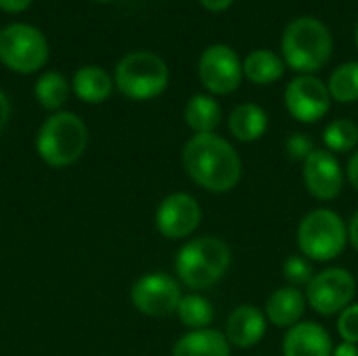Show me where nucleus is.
<instances>
[{
	"label": "nucleus",
	"instance_id": "nucleus-33",
	"mask_svg": "<svg viewBox=\"0 0 358 356\" xmlns=\"http://www.w3.org/2000/svg\"><path fill=\"white\" fill-rule=\"evenodd\" d=\"M331 356H358L357 344H348V342H344V344H340V346L334 350V355Z\"/></svg>",
	"mask_w": 358,
	"mask_h": 356
},
{
	"label": "nucleus",
	"instance_id": "nucleus-2",
	"mask_svg": "<svg viewBox=\"0 0 358 356\" xmlns=\"http://www.w3.org/2000/svg\"><path fill=\"white\" fill-rule=\"evenodd\" d=\"M231 264L229 245L214 237L203 235L187 241L174 260V269L178 279L191 290H206L218 283Z\"/></svg>",
	"mask_w": 358,
	"mask_h": 356
},
{
	"label": "nucleus",
	"instance_id": "nucleus-4",
	"mask_svg": "<svg viewBox=\"0 0 358 356\" xmlns=\"http://www.w3.org/2000/svg\"><path fill=\"white\" fill-rule=\"evenodd\" d=\"M283 57L296 71L310 73L331 59L334 40L325 23L313 17H300L292 21L283 34Z\"/></svg>",
	"mask_w": 358,
	"mask_h": 356
},
{
	"label": "nucleus",
	"instance_id": "nucleus-15",
	"mask_svg": "<svg viewBox=\"0 0 358 356\" xmlns=\"http://www.w3.org/2000/svg\"><path fill=\"white\" fill-rule=\"evenodd\" d=\"M331 336L319 323H298L283 340V356H331Z\"/></svg>",
	"mask_w": 358,
	"mask_h": 356
},
{
	"label": "nucleus",
	"instance_id": "nucleus-35",
	"mask_svg": "<svg viewBox=\"0 0 358 356\" xmlns=\"http://www.w3.org/2000/svg\"><path fill=\"white\" fill-rule=\"evenodd\" d=\"M357 46H358V25H357Z\"/></svg>",
	"mask_w": 358,
	"mask_h": 356
},
{
	"label": "nucleus",
	"instance_id": "nucleus-20",
	"mask_svg": "<svg viewBox=\"0 0 358 356\" xmlns=\"http://www.w3.org/2000/svg\"><path fill=\"white\" fill-rule=\"evenodd\" d=\"M222 120V111L220 105L206 94H195L193 99H189L187 107H185V122L191 130H195V134H210L218 128Z\"/></svg>",
	"mask_w": 358,
	"mask_h": 356
},
{
	"label": "nucleus",
	"instance_id": "nucleus-29",
	"mask_svg": "<svg viewBox=\"0 0 358 356\" xmlns=\"http://www.w3.org/2000/svg\"><path fill=\"white\" fill-rule=\"evenodd\" d=\"M29 4L31 0H0V8L4 13H23Z\"/></svg>",
	"mask_w": 358,
	"mask_h": 356
},
{
	"label": "nucleus",
	"instance_id": "nucleus-14",
	"mask_svg": "<svg viewBox=\"0 0 358 356\" xmlns=\"http://www.w3.org/2000/svg\"><path fill=\"white\" fill-rule=\"evenodd\" d=\"M264 334H266V319L252 304L237 306L227 319L224 336H227L229 344H233L237 348L256 346L264 338Z\"/></svg>",
	"mask_w": 358,
	"mask_h": 356
},
{
	"label": "nucleus",
	"instance_id": "nucleus-34",
	"mask_svg": "<svg viewBox=\"0 0 358 356\" xmlns=\"http://www.w3.org/2000/svg\"><path fill=\"white\" fill-rule=\"evenodd\" d=\"M348 239L352 241V245L358 250V212L352 216L350 227H348Z\"/></svg>",
	"mask_w": 358,
	"mask_h": 356
},
{
	"label": "nucleus",
	"instance_id": "nucleus-7",
	"mask_svg": "<svg viewBox=\"0 0 358 356\" xmlns=\"http://www.w3.org/2000/svg\"><path fill=\"white\" fill-rule=\"evenodd\" d=\"M48 59L44 34L27 23H10L0 29V61L17 73H34Z\"/></svg>",
	"mask_w": 358,
	"mask_h": 356
},
{
	"label": "nucleus",
	"instance_id": "nucleus-1",
	"mask_svg": "<svg viewBox=\"0 0 358 356\" xmlns=\"http://www.w3.org/2000/svg\"><path fill=\"white\" fill-rule=\"evenodd\" d=\"M182 166L193 183L212 193H227L241 180L243 164L235 147L222 136L195 134L182 149Z\"/></svg>",
	"mask_w": 358,
	"mask_h": 356
},
{
	"label": "nucleus",
	"instance_id": "nucleus-12",
	"mask_svg": "<svg viewBox=\"0 0 358 356\" xmlns=\"http://www.w3.org/2000/svg\"><path fill=\"white\" fill-rule=\"evenodd\" d=\"M199 222H201V208L197 199L189 193L168 195L155 212L157 231L166 239H185L199 227Z\"/></svg>",
	"mask_w": 358,
	"mask_h": 356
},
{
	"label": "nucleus",
	"instance_id": "nucleus-19",
	"mask_svg": "<svg viewBox=\"0 0 358 356\" xmlns=\"http://www.w3.org/2000/svg\"><path fill=\"white\" fill-rule=\"evenodd\" d=\"M266 126H268L266 111L256 103H243L235 107L229 118V128L233 136L241 143L258 141L266 132Z\"/></svg>",
	"mask_w": 358,
	"mask_h": 356
},
{
	"label": "nucleus",
	"instance_id": "nucleus-22",
	"mask_svg": "<svg viewBox=\"0 0 358 356\" xmlns=\"http://www.w3.org/2000/svg\"><path fill=\"white\" fill-rule=\"evenodd\" d=\"M34 94L44 109L57 111L63 107V103L69 97V84L65 76H61L59 71H46L36 80Z\"/></svg>",
	"mask_w": 358,
	"mask_h": 356
},
{
	"label": "nucleus",
	"instance_id": "nucleus-16",
	"mask_svg": "<svg viewBox=\"0 0 358 356\" xmlns=\"http://www.w3.org/2000/svg\"><path fill=\"white\" fill-rule=\"evenodd\" d=\"M306 311V298L298 287H281L266 302V317L277 327H294Z\"/></svg>",
	"mask_w": 358,
	"mask_h": 356
},
{
	"label": "nucleus",
	"instance_id": "nucleus-36",
	"mask_svg": "<svg viewBox=\"0 0 358 356\" xmlns=\"http://www.w3.org/2000/svg\"><path fill=\"white\" fill-rule=\"evenodd\" d=\"M99 2H105V0H99Z\"/></svg>",
	"mask_w": 358,
	"mask_h": 356
},
{
	"label": "nucleus",
	"instance_id": "nucleus-13",
	"mask_svg": "<svg viewBox=\"0 0 358 356\" xmlns=\"http://www.w3.org/2000/svg\"><path fill=\"white\" fill-rule=\"evenodd\" d=\"M304 185L308 193L317 199H336L344 189V172L338 157L331 151L315 149L304 162Z\"/></svg>",
	"mask_w": 358,
	"mask_h": 356
},
{
	"label": "nucleus",
	"instance_id": "nucleus-9",
	"mask_svg": "<svg viewBox=\"0 0 358 356\" xmlns=\"http://www.w3.org/2000/svg\"><path fill=\"white\" fill-rule=\"evenodd\" d=\"M132 304L147 317H168L178 311L182 300L180 285L164 273H151L141 277L130 292Z\"/></svg>",
	"mask_w": 358,
	"mask_h": 356
},
{
	"label": "nucleus",
	"instance_id": "nucleus-8",
	"mask_svg": "<svg viewBox=\"0 0 358 356\" xmlns=\"http://www.w3.org/2000/svg\"><path fill=\"white\" fill-rule=\"evenodd\" d=\"M357 296V281L346 269H325L308 283V304L319 315H338L352 304Z\"/></svg>",
	"mask_w": 358,
	"mask_h": 356
},
{
	"label": "nucleus",
	"instance_id": "nucleus-17",
	"mask_svg": "<svg viewBox=\"0 0 358 356\" xmlns=\"http://www.w3.org/2000/svg\"><path fill=\"white\" fill-rule=\"evenodd\" d=\"M172 356H231V344L216 329H195L174 344Z\"/></svg>",
	"mask_w": 358,
	"mask_h": 356
},
{
	"label": "nucleus",
	"instance_id": "nucleus-32",
	"mask_svg": "<svg viewBox=\"0 0 358 356\" xmlns=\"http://www.w3.org/2000/svg\"><path fill=\"white\" fill-rule=\"evenodd\" d=\"M346 172H348V180L352 183V187L358 191V151L352 155V157H350Z\"/></svg>",
	"mask_w": 358,
	"mask_h": 356
},
{
	"label": "nucleus",
	"instance_id": "nucleus-21",
	"mask_svg": "<svg viewBox=\"0 0 358 356\" xmlns=\"http://www.w3.org/2000/svg\"><path fill=\"white\" fill-rule=\"evenodd\" d=\"M283 71L285 65L273 50H254L243 61V76L254 84H273Z\"/></svg>",
	"mask_w": 358,
	"mask_h": 356
},
{
	"label": "nucleus",
	"instance_id": "nucleus-31",
	"mask_svg": "<svg viewBox=\"0 0 358 356\" xmlns=\"http://www.w3.org/2000/svg\"><path fill=\"white\" fill-rule=\"evenodd\" d=\"M199 2L203 4V8H208L212 13H222L233 4V0H199Z\"/></svg>",
	"mask_w": 358,
	"mask_h": 356
},
{
	"label": "nucleus",
	"instance_id": "nucleus-27",
	"mask_svg": "<svg viewBox=\"0 0 358 356\" xmlns=\"http://www.w3.org/2000/svg\"><path fill=\"white\" fill-rule=\"evenodd\" d=\"M338 332L344 342L358 344V304H350L340 313L338 319Z\"/></svg>",
	"mask_w": 358,
	"mask_h": 356
},
{
	"label": "nucleus",
	"instance_id": "nucleus-6",
	"mask_svg": "<svg viewBox=\"0 0 358 356\" xmlns=\"http://www.w3.org/2000/svg\"><path fill=\"white\" fill-rule=\"evenodd\" d=\"M348 241V229L344 220L327 208L308 212L298 227V245L302 254L317 262L338 258Z\"/></svg>",
	"mask_w": 358,
	"mask_h": 356
},
{
	"label": "nucleus",
	"instance_id": "nucleus-24",
	"mask_svg": "<svg viewBox=\"0 0 358 356\" xmlns=\"http://www.w3.org/2000/svg\"><path fill=\"white\" fill-rule=\"evenodd\" d=\"M329 94L340 103H355L358 101V63L340 65L329 78Z\"/></svg>",
	"mask_w": 358,
	"mask_h": 356
},
{
	"label": "nucleus",
	"instance_id": "nucleus-11",
	"mask_svg": "<svg viewBox=\"0 0 358 356\" xmlns=\"http://www.w3.org/2000/svg\"><path fill=\"white\" fill-rule=\"evenodd\" d=\"M285 105L287 111L306 124L319 122L331 105L329 88L313 76H300L287 84L285 90Z\"/></svg>",
	"mask_w": 358,
	"mask_h": 356
},
{
	"label": "nucleus",
	"instance_id": "nucleus-10",
	"mask_svg": "<svg viewBox=\"0 0 358 356\" xmlns=\"http://www.w3.org/2000/svg\"><path fill=\"white\" fill-rule=\"evenodd\" d=\"M243 65L237 52L227 44H214L203 50L199 59L201 84L214 94L235 92L241 84Z\"/></svg>",
	"mask_w": 358,
	"mask_h": 356
},
{
	"label": "nucleus",
	"instance_id": "nucleus-18",
	"mask_svg": "<svg viewBox=\"0 0 358 356\" xmlns=\"http://www.w3.org/2000/svg\"><path fill=\"white\" fill-rule=\"evenodd\" d=\"M71 86H73V92L80 101L96 105V103H103L111 97L113 80L105 69L94 67V65H86L73 73Z\"/></svg>",
	"mask_w": 358,
	"mask_h": 356
},
{
	"label": "nucleus",
	"instance_id": "nucleus-26",
	"mask_svg": "<svg viewBox=\"0 0 358 356\" xmlns=\"http://www.w3.org/2000/svg\"><path fill=\"white\" fill-rule=\"evenodd\" d=\"M283 277L292 287H302V285H308L313 281L315 273H313V266L306 258L289 256L283 262Z\"/></svg>",
	"mask_w": 358,
	"mask_h": 356
},
{
	"label": "nucleus",
	"instance_id": "nucleus-25",
	"mask_svg": "<svg viewBox=\"0 0 358 356\" xmlns=\"http://www.w3.org/2000/svg\"><path fill=\"white\" fill-rule=\"evenodd\" d=\"M323 141L329 151H336V153L352 151L358 143V126L350 120H336L325 128Z\"/></svg>",
	"mask_w": 358,
	"mask_h": 356
},
{
	"label": "nucleus",
	"instance_id": "nucleus-30",
	"mask_svg": "<svg viewBox=\"0 0 358 356\" xmlns=\"http://www.w3.org/2000/svg\"><path fill=\"white\" fill-rule=\"evenodd\" d=\"M8 118H10V103H8L6 94L0 90V132L4 130V126H6V122H8Z\"/></svg>",
	"mask_w": 358,
	"mask_h": 356
},
{
	"label": "nucleus",
	"instance_id": "nucleus-28",
	"mask_svg": "<svg viewBox=\"0 0 358 356\" xmlns=\"http://www.w3.org/2000/svg\"><path fill=\"white\" fill-rule=\"evenodd\" d=\"M315 151V143L313 138H308L306 134H292L285 141V153L292 162H306L308 155Z\"/></svg>",
	"mask_w": 358,
	"mask_h": 356
},
{
	"label": "nucleus",
	"instance_id": "nucleus-3",
	"mask_svg": "<svg viewBox=\"0 0 358 356\" xmlns=\"http://www.w3.org/2000/svg\"><path fill=\"white\" fill-rule=\"evenodd\" d=\"M88 145V128L82 118L71 111L52 113L38 130L36 149L44 164L65 168L76 164Z\"/></svg>",
	"mask_w": 358,
	"mask_h": 356
},
{
	"label": "nucleus",
	"instance_id": "nucleus-5",
	"mask_svg": "<svg viewBox=\"0 0 358 356\" xmlns=\"http://www.w3.org/2000/svg\"><path fill=\"white\" fill-rule=\"evenodd\" d=\"M170 80L168 65L162 57L136 50L126 55L115 67V86L120 92L134 101H147L159 97Z\"/></svg>",
	"mask_w": 358,
	"mask_h": 356
},
{
	"label": "nucleus",
	"instance_id": "nucleus-23",
	"mask_svg": "<svg viewBox=\"0 0 358 356\" xmlns=\"http://www.w3.org/2000/svg\"><path fill=\"white\" fill-rule=\"evenodd\" d=\"M176 313H178L182 325H187L191 332H195V329H208L210 323H212V319H214V306L206 298H201L197 294L182 296Z\"/></svg>",
	"mask_w": 358,
	"mask_h": 356
}]
</instances>
